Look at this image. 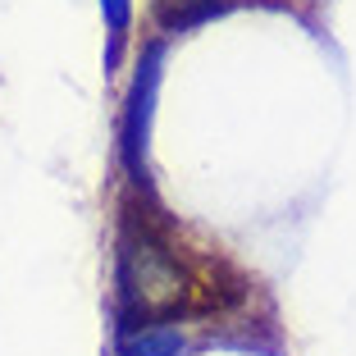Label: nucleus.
I'll return each mask as SVG.
<instances>
[{
  "instance_id": "nucleus-1",
  "label": "nucleus",
  "mask_w": 356,
  "mask_h": 356,
  "mask_svg": "<svg viewBox=\"0 0 356 356\" xmlns=\"http://www.w3.org/2000/svg\"><path fill=\"white\" fill-rule=\"evenodd\" d=\"M192 288H197V274L174 229L160 220V210H151V201L128 197L119 206L115 229L119 334L142 325H178V315L192 306Z\"/></svg>"
},
{
  "instance_id": "nucleus-2",
  "label": "nucleus",
  "mask_w": 356,
  "mask_h": 356,
  "mask_svg": "<svg viewBox=\"0 0 356 356\" xmlns=\"http://www.w3.org/2000/svg\"><path fill=\"white\" fill-rule=\"evenodd\" d=\"M156 96H160V46H147L142 60H137L133 87L124 96V110H119V165L128 169V178H142V165H147Z\"/></svg>"
},
{
  "instance_id": "nucleus-3",
  "label": "nucleus",
  "mask_w": 356,
  "mask_h": 356,
  "mask_svg": "<svg viewBox=\"0 0 356 356\" xmlns=\"http://www.w3.org/2000/svg\"><path fill=\"white\" fill-rule=\"evenodd\" d=\"M188 338L178 325H142L119 334V356H183Z\"/></svg>"
},
{
  "instance_id": "nucleus-4",
  "label": "nucleus",
  "mask_w": 356,
  "mask_h": 356,
  "mask_svg": "<svg viewBox=\"0 0 356 356\" xmlns=\"http://www.w3.org/2000/svg\"><path fill=\"white\" fill-rule=\"evenodd\" d=\"M233 5L238 0H156V23H160V32H183V28H197V23L233 10Z\"/></svg>"
},
{
  "instance_id": "nucleus-5",
  "label": "nucleus",
  "mask_w": 356,
  "mask_h": 356,
  "mask_svg": "<svg viewBox=\"0 0 356 356\" xmlns=\"http://www.w3.org/2000/svg\"><path fill=\"white\" fill-rule=\"evenodd\" d=\"M133 14H137V0H101V19H105V32H110V55H105L110 69L119 64V51L133 32Z\"/></svg>"
}]
</instances>
